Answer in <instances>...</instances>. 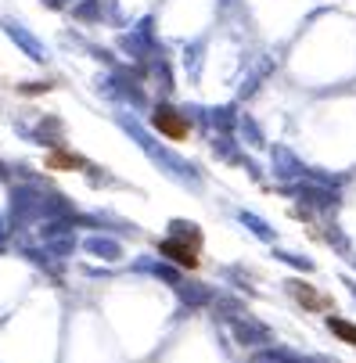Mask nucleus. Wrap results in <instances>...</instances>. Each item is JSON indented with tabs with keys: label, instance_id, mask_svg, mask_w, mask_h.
Wrapping results in <instances>:
<instances>
[{
	"label": "nucleus",
	"instance_id": "1",
	"mask_svg": "<svg viewBox=\"0 0 356 363\" xmlns=\"http://www.w3.org/2000/svg\"><path fill=\"white\" fill-rule=\"evenodd\" d=\"M151 126H155L162 137H169V140H187V137H191V123H187L177 108H169V105H159V108H155V116H151Z\"/></svg>",
	"mask_w": 356,
	"mask_h": 363
},
{
	"label": "nucleus",
	"instance_id": "2",
	"mask_svg": "<svg viewBox=\"0 0 356 363\" xmlns=\"http://www.w3.org/2000/svg\"><path fill=\"white\" fill-rule=\"evenodd\" d=\"M162 255L166 259H173V263H180V267H187V270H194L198 267V252L191 248V245H184V241H162Z\"/></svg>",
	"mask_w": 356,
	"mask_h": 363
},
{
	"label": "nucleus",
	"instance_id": "3",
	"mask_svg": "<svg viewBox=\"0 0 356 363\" xmlns=\"http://www.w3.org/2000/svg\"><path fill=\"white\" fill-rule=\"evenodd\" d=\"M47 166L50 169H79L83 159H79V155H69V151H50L47 155Z\"/></svg>",
	"mask_w": 356,
	"mask_h": 363
},
{
	"label": "nucleus",
	"instance_id": "4",
	"mask_svg": "<svg viewBox=\"0 0 356 363\" xmlns=\"http://www.w3.org/2000/svg\"><path fill=\"white\" fill-rule=\"evenodd\" d=\"M328 328H331V335H338L342 342L356 345V328H352V324H345L342 317H328Z\"/></svg>",
	"mask_w": 356,
	"mask_h": 363
},
{
	"label": "nucleus",
	"instance_id": "5",
	"mask_svg": "<svg viewBox=\"0 0 356 363\" xmlns=\"http://www.w3.org/2000/svg\"><path fill=\"white\" fill-rule=\"evenodd\" d=\"M291 288H295V295H299L302 302H306L310 309H317V306H324V298H321V295H313V291H310V284H291Z\"/></svg>",
	"mask_w": 356,
	"mask_h": 363
}]
</instances>
